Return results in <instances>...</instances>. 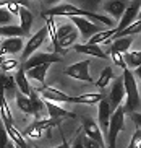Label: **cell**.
<instances>
[{"label": "cell", "instance_id": "obj_2", "mask_svg": "<svg viewBox=\"0 0 141 148\" xmlns=\"http://www.w3.org/2000/svg\"><path fill=\"white\" fill-rule=\"evenodd\" d=\"M123 88H125V106L123 111L125 114H131V112H138L141 103H140V91H138V85L135 80V75L130 72V69H123Z\"/></svg>", "mask_w": 141, "mask_h": 148}, {"label": "cell", "instance_id": "obj_23", "mask_svg": "<svg viewBox=\"0 0 141 148\" xmlns=\"http://www.w3.org/2000/svg\"><path fill=\"white\" fill-rule=\"evenodd\" d=\"M104 96L101 93H86V95L73 96V103L76 104H97Z\"/></svg>", "mask_w": 141, "mask_h": 148}, {"label": "cell", "instance_id": "obj_22", "mask_svg": "<svg viewBox=\"0 0 141 148\" xmlns=\"http://www.w3.org/2000/svg\"><path fill=\"white\" fill-rule=\"evenodd\" d=\"M29 101H31V106H33V114L36 116V119H41V114L44 112L46 106H44V101L41 99V96L33 88H31V93H29Z\"/></svg>", "mask_w": 141, "mask_h": 148}, {"label": "cell", "instance_id": "obj_7", "mask_svg": "<svg viewBox=\"0 0 141 148\" xmlns=\"http://www.w3.org/2000/svg\"><path fill=\"white\" fill-rule=\"evenodd\" d=\"M140 3H141V0H133V2L128 3V7L123 10V13L120 16V21L115 28V33L125 29V28L130 26L136 18H140Z\"/></svg>", "mask_w": 141, "mask_h": 148}, {"label": "cell", "instance_id": "obj_14", "mask_svg": "<svg viewBox=\"0 0 141 148\" xmlns=\"http://www.w3.org/2000/svg\"><path fill=\"white\" fill-rule=\"evenodd\" d=\"M97 104H99V109H97L99 129L107 130V127H109V121H110V114L114 112V111H112V108H110V104H109V99H107V98H102Z\"/></svg>", "mask_w": 141, "mask_h": 148}, {"label": "cell", "instance_id": "obj_27", "mask_svg": "<svg viewBox=\"0 0 141 148\" xmlns=\"http://www.w3.org/2000/svg\"><path fill=\"white\" fill-rule=\"evenodd\" d=\"M115 34V28L112 29H107V31H101V33H96L94 36H91L88 39V44H101V42H107L110 39L112 36Z\"/></svg>", "mask_w": 141, "mask_h": 148}, {"label": "cell", "instance_id": "obj_3", "mask_svg": "<svg viewBox=\"0 0 141 148\" xmlns=\"http://www.w3.org/2000/svg\"><path fill=\"white\" fill-rule=\"evenodd\" d=\"M125 125V111L122 106L110 114V121H109V127H107V143L109 148H117V137Z\"/></svg>", "mask_w": 141, "mask_h": 148}, {"label": "cell", "instance_id": "obj_6", "mask_svg": "<svg viewBox=\"0 0 141 148\" xmlns=\"http://www.w3.org/2000/svg\"><path fill=\"white\" fill-rule=\"evenodd\" d=\"M72 23H73V26L78 29L80 36H81V38H86V39H89L91 36H94L96 33L104 31L102 26H99L96 23H91L89 20H86V18H83V16H72Z\"/></svg>", "mask_w": 141, "mask_h": 148}, {"label": "cell", "instance_id": "obj_40", "mask_svg": "<svg viewBox=\"0 0 141 148\" xmlns=\"http://www.w3.org/2000/svg\"><path fill=\"white\" fill-rule=\"evenodd\" d=\"M7 10H8L12 15H18V10H20V5L18 3H8L7 5Z\"/></svg>", "mask_w": 141, "mask_h": 148}, {"label": "cell", "instance_id": "obj_19", "mask_svg": "<svg viewBox=\"0 0 141 148\" xmlns=\"http://www.w3.org/2000/svg\"><path fill=\"white\" fill-rule=\"evenodd\" d=\"M52 64H42V65H37V67H33V69L26 70V78H31V80H36L37 83H41V85H44V82H46V73L47 70H49V67H50Z\"/></svg>", "mask_w": 141, "mask_h": 148}, {"label": "cell", "instance_id": "obj_9", "mask_svg": "<svg viewBox=\"0 0 141 148\" xmlns=\"http://www.w3.org/2000/svg\"><path fill=\"white\" fill-rule=\"evenodd\" d=\"M41 95V99L44 101H50V103H73V96L65 95L63 91H60L57 88H50L42 85V88L37 90Z\"/></svg>", "mask_w": 141, "mask_h": 148}, {"label": "cell", "instance_id": "obj_24", "mask_svg": "<svg viewBox=\"0 0 141 148\" xmlns=\"http://www.w3.org/2000/svg\"><path fill=\"white\" fill-rule=\"evenodd\" d=\"M131 44H133V38H131V36L117 38V39L112 41L110 49H114V51H117V52H120V54H125V52H128V49H130Z\"/></svg>", "mask_w": 141, "mask_h": 148}, {"label": "cell", "instance_id": "obj_16", "mask_svg": "<svg viewBox=\"0 0 141 148\" xmlns=\"http://www.w3.org/2000/svg\"><path fill=\"white\" fill-rule=\"evenodd\" d=\"M128 7V0H109L106 5H104V12L110 13L114 18L120 20L123 10Z\"/></svg>", "mask_w": 141, "mask_h": 148}, {"label": "cell", "instance_id": "obj_41", "mask_svg": "<svg viewBox=\"0 0 141 148\" xmlns=\"http://www.w3.org/2000/svg\"><path fill=\"white\" fill-rule=\"evenodd\" d=\"M70 148H84V147L81 145V142H80V137H76V140H75L73 147H70Z\"/></svg>", "mask_w": 141, "mask_h": 148}, {"label": "cell", "instance_id": "obj_31", "mask_svg": "<svg viewBox=\"0 0 141 148\" xmlns=\"http://www.w3.org/2000/svg\"><path fill=\"white\" fill-rule=\"evenodd\" d=\"M15 91H16V85H15V78L12 75H5L3 78V95L8 93L10 96H15Z\"/></svg>", "mask_w": 141, "mask_h": 148}, {"label": "cell", "instance_id": "obj_32", "mask_svg": "<svg viewBox=\"0 0 141 148\" xmlns=\"http://www.w3.org/2000/svg\"><path fill=\"white\" fill-rule=\"evenodd\" d=\"M12 21H13V15L10 13L7 8H2V7H0V26L12 25Z\"/></svg>", "mask_w": 141, "mask_h": 148}, {"label": "cell", "instance_id": "obj_38", "mask_svg": "<svg viewBox=\"0 0 141 148\" xmlns=\"http://www.w3.org/2000/svg\"><path fill=\"white\" fill-rule=\"evenodd\" d=\"M128 148H141V130L136 129L135 135H133L131 142H130V147Z\"/></svg>", "mask_w": 141, "mask_h": 148}, {"label": "cell", "instance_id": "obj_15", "mask_svg": "<svg viewBox=\"0 0 141 148\" xmlns=\"http://www.w3.org/2000/svg\"><path fill=\"white\" fill-rule=\"evenodd\" d=\"M44 106H46V111H47V114H49V117H50V119H59V121H60V119H65V117H68V119H75V117H76L73 112H70V111H67V109L57 106L55 103L44 101Z\"/></svg>", "mask_w": 141, "mask_h": 148}, {"label": "cell", "instance_id": "obj_12", "mask_svg": "<svg viewBox=\"0 0 141 148\" xmlns=\"http://www.w3.org/2000/svg\"><path fill=\"white\" fill-rule=\"evenodd\" d=\"M83 129H84V135L88 137V138L94 140L96 143H99L102 148H106V147H104L102 132H101L99 125L93 121V119H84V121H83Z\"/></svg>", "mask_w": 141, "mask_h": 148}, {"label": "cell", "instance_id": "obj_25", "mask_svg": "<svg viewBox=\"0 0 141 148\" xmlns=\"http://www.w3.org/2000/svg\"><path fill=\"white\" fill-rule=\"evenodd\" d=\"M123 62L127 69H138L141 64V52L140 51H128L123 54Z\"/></svg>", "mask_w": 141, "mask_h": 148}, {"label": "cell", "instance_id": "obj_10", "mask_svg": "<svg viewBox=\"0 0 141 148\" xmlns=\"http://www.w3.org/2000/svg\"><path fill=\"white\" fill-rule=\"evenodd\" d=\"M46 38H47V28H46V26H42L41 29L37 31V33H36L34 36H31V39L28 41L26 47H23V51H21L23 60H26V59H28V57L31 56V54H34L36 51H37V49L44 44Z\"/></svg>", "mask_w": 141, "mask_h": 148}, {"label": "cell", "instance_id": "obj_46", "mask_svg": "<svg viewBox=\"0 0 141 148\" xmlns=\"http://www.w3.org/2000/svg\"><path fill=\"white\" fill-rule=\"evenodd\" d=\"M54 148H62V145H59V147H54Z\"/></svg>", "mask_w": 141, "mask_h": 148}, {"label": "cell", "instance_id": "obj_35", "mask_svg": "<svg viewBox=\"0 0 141 148\" xmlns=\"http://www.w3.org/2000/svg\"><path fill=\"white\" fill-rule=\"evenodd\" d=\"M8 142H10V137L7 134V129H5L3 122L0 121V148H7Z\"/></svg>", "mask_w": 141, "mask_h": 148}, {"label": "cell", "instance_id": "obj_1", "mask_svg": "<svg viewBox=\"0 0 141 148\" xmlns=\"http://www.w3.org/2000/svg\"><path fill=\"white\" fill-rule=\"evenodd\" d=\"M42 16H83V18H91L94 21L104 23L106 26H114V20L106 15L94 13L91 10H81L70 3H62V5H54L52 8L42 12Z\"/></svg>", "mask_w": 141, "mask_h": 148}, {"label": "cell", "instance_id": "obj_34", "mask_svg": "<svg viewBox=\"0 0 141 148\" xmlns=\"http://www.w3.org/2000/svg\"><path fill=\"white\" fill-rule=\"evenodd\" d=\"M110 56H112V60H114V64H115L117 67L127 69V65H125V62H123V54H120V52H117V51H114V49H110Z\"/></svg>", "mask_w": 141, "mask_h": 148}, {"label": "cell", "instance_id": "obj_33", "mask_svg": "<svg viewBox=\"0 0 141 148\" xmlns=\"http://www.w3.org/2000/svg\"><path fill=\"white\" fill-rule=\"evenodd\" d=\"M16 67H18V60H15V59H3L2 64H0L2 72H10V70L16 69Z\"/></svg>", "mask_w": 141, "mask_h": 148}, {"label": "cell", "instance_id": "obj_44", "mask_svg": "<svg viewBox=\"0 0 141 148\" xmlns=\"http://www.w3.org/2000/svg\"><path fill=\"white\" fill-rule=\"evenodd\" d=\"M62 148H70V145H68V143H67V142L63 140V143H62Z\"/></svg>", "mask_w": 141, "mask_h": 148}, {"label": "cell", "instance_id": "obj_8", "mask_svg": "<svg viewBox=\"0 0 141 148\" xmlns=\"http://www.w3.org/2000/svg\"><path fill=\"white\" fill-rule=\"evenodd\" d=\"M89 64H91L89 60H81L78 64H73V65L65 69V75L86 83H93V77L89 75Z\"/></svg>", "mask_w": 141, "mask_h": 148}, {"label": "cell", "instance_id": "obj_5", "mask_svg": "<svg viewBox=\"0 0 141 148\" xmlns=\"http://www.w3.org/2000/svg\"><path fill=\"white\" fill-rule=\"evenodd\" d=\"M62 57L59 54H54V52H34L31 54L25 62H23V70H29L33 67H37V65H42V64H55V62H60Z\"/></svg>", "mask_w": 141, "mask_h": 148}, {"label": "cell", "instance_id": "obj_29", "mask_svg": "<svg viewBox=\"0 0 141 148\" xmlns=\"http://www.w3.org/2000/svg\"><path fill=\"white\" fill-rule=\"evenodd\" d=\"M36 127H37L39 130H49V129H52V127H57L60 124L59 119H50V117H47V119H36L34 122H33Z\"/></svg>", "mask_w": 141, "mask_h": 148}, {"label": "cell", "instance_id": "obj_43", "mask_svg": "<svg viewBox=\"0 0 141 148\" xmlns=\"http://www.w3.org/2000/svg\"><path fill=\"white\" fill-rule=\"evenodd\" d=\"M7 148H18L16 145L13 143V142H8V145H7Z\"/></svg>", "mask_w": 141, "mask_h": 148}, {"label": "cell", "instance_id": "obj_4", "mask_svg": "<svg viewBox=\"0 0 141 148\" xmlns=\"http://www.w3.org/2000/svg\"><path fill=\"white\" fill-rule=\"evenodd\" d=\"M55 38H57L59 47L65 52L67 47H70V46L76 42V39L80 38V33L73 26V23H67V25H62L59 29H55Z\"/></svg>", "mask_w": 141, "mask_h": 148}, {"label": "cell", "instance_id": "obj_30", "mask_svg": "<svg viewBox=\"0 0 141 148\" xmlns=\"http://www.w3.org/2000/svg\"><path fill=\"white\" fill-rule=\"evenodd\" d=\"M112 78H114L112 67H106V69L101 72V77H99V80L96 82V85H97V88H104V86H107V83L110 82Z\"/></svg>", "mask_w": 141, "mask_h": 148}, {"label": "cell", "instance_id": "obj_20", "mask_svg": "<svg viewBox=\"0 0 141 148\" xmlns=\"http://www.w3.org/2000/svg\"><path fill=\"white\" fill-rule=\"evenodd\" d=\"M13 78H15V85H16L18 91L23 93L25 96H29L31 85H29V82H28V78H26V73H25V70H23V67H20V69L16 70V73H15Z\"/></svg>", "mask_w": 141, "mask_h": 148}, {"label": "cell", "instance_id": "obj_39", "mask_svg": "<svg viewBox=\"0 0 141 148\" xmlns=\"http://www.w3.org/2000/svg\"><path fill=\"white\" fill-rule=\"evenodd\" d=\"M130 117L135 121V124H136V129H140V127H141V114H140V112H131V114H130Z\"/></svg>", "mask_w": 141, "mask_h": 148}, {"label": "cell", "instance_id": "obj_21", "mask_svg": "<svg viewBox=\"0 0 141 148\" xmlns=\"http://www.w3.org/2000/svg\"><path fill=\"white\" fill-rule=\"evenodd\" d=\"M5 129H7V134H8L10 140H13V143L16 145L18 148H29V145L26 143L25 137L18 132V129L15 127V124H12V125H5Z\"/></svg>", "mask_w": 141, "mask_h": 148}, {"label": "cell", "instance_id": "obj_37", "mask_svg": "<svg viewBox=\"0 0 141 148\" xmlns=\"http://www.w3.org/2000/svg\"><path fill=\"white\" fill-rule=\"evenodd\" d=\"M26 135H28V137H31V138H41L42 130H39L34 124H31V125L26 129Z\"/></svg>", "mask_w": 141, "mask_h": 148}, {"label": "cell", "instance_id": "obj_17", "mask_svg": "<svg viewBox=\"0 0 141 148\" xmlns=\"http://www.w3.org/2000/svg\"><path fill=\"white\" fill-rule=\"evenodd\" d=\"M75 51L80 54H88V56H94L99 59H107V54L104 52L102 49L99 47V44H76Z\"/></svg>", "mask_w": 141, "mask_h": 148}, {"label": "cell", "instance_id": "obj_18", "mask_svg": "<svg viewBox=\"0 0 141 148\" xmlns=\"http://www.w3.org/2000/svg\"><path fill=\"white\" fill-rule=\"evenodd\" d=\"M18 15H20V28H21L23 34L28 36L29 34V31H31V26H33V20H34V16H33V13H31L26 7H20Z\"/></svg>", "mask_w": 141, "mask_h": 148}, {"label": "cell", "instance_id": "obj_11", "mask_svg": "<svg viewBox=\"0 0 141 148\" xmlns=\"http://www.w3.org/2000/svg\"><path fill=\"white\" fill-rule=\"evenodd\" d=\"M114 80V85H112V90L110 93H109V104H110L112 111H115L119 106H122V103H123L125 99V88H123V80H122V77H119V78H112Z\"/></svg>", "mask_w": 141, "mask_h": 148}, {"label": "cell", "instance_id": "obj_13", "mask_svg": "<svg viewBox=\"0 0 141 148\" xmlns=\"http://www.w3.org/2000/svg\"><path fill=\"white\" fill-rule=\"evenodd\" d=\"M25 44L23 38H5V41L0 44V56H8V54H18L21 52Z\"/></svg>", "mask_w": 141, "mask_h": 148}, {"label": "cell", "instance_id": "obj_28", "mask_svg": "<svg viewBox=\"0 0 141 148\" xmlns=\"http://www.w3.org/2000/svg\"><path fill=\"white\" fill-rule=\"evenodd\" d=\"M0 36H5V38H21L23 31L20 26L16 25H5V26H0Z\"/></svg>", "mask_w": 141, "mask_h": 148}, {"label": "cell", "instance_id": "obj_26", "mask_svg": "<svg viewBox=\"0 0 141 148\" xmlns=\"http://www.w3.org/2000/svg\"><path fill=\"white\" fill-rule=\"evenodd\" d=\"M15 98H16V104L25 114H33V106H31L29 96H25L23 93L15 91Z\"/></svg>", "mask_w": 141, "mask_h": 148}, {"label": "cell", "instance_id": "obj_42", "mask_svg": "<svg viewBox=\"0 0 141 148\" xmlns=\"http://www.w3.org/2000/svg\"><path fill=\"white\" fill-rule=\"evenodd\" d=\"M59 2H62V0H46V3L47 5H52V7H54V5H57Z\"/></svg>", "mask_w": 141, "mask_h": 148}, {"label": "cell", "instance_id": "obj_45", "mask_svg": "<svg viewBox=\"0 0 141 148\" xmlns=\"http://www.w3.org/2000/svg\"><path fill=\"white\" fill-rule=\"evenodd\" d=\"M3 59H5L3 56H0V64H2V60H3Z\"/></svg>", "mask_w": 141, "mask_h": 148}, {"label": "cell", "instance_id": "obj_36", "mask_svg": "<svg viewBox=\"0 0 141 148\" xmlns=\"http://www.w3.org/2000/svg\"><path fill=\"white\" fill-rule=\"evenodd\" d=\"M80 142H81V145H83L84 148H102L99 143H96L94 140L88 138V137H86L84 134H83V135H80Z\"/></svg>", "mask_w": 141, "mask_h": 148}]
</instances>
